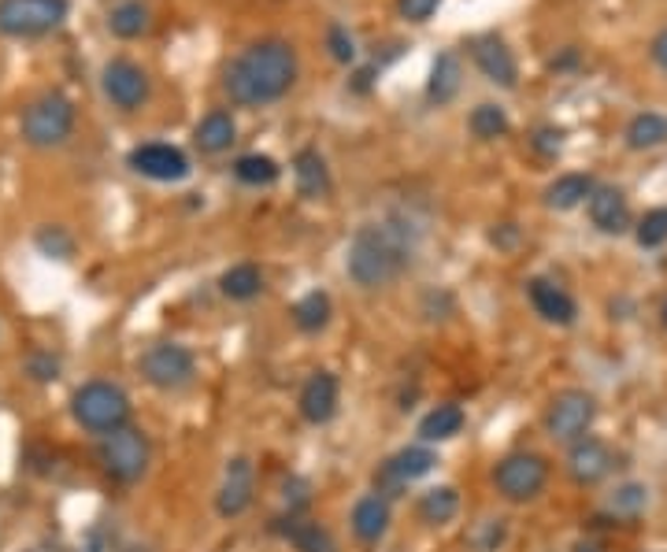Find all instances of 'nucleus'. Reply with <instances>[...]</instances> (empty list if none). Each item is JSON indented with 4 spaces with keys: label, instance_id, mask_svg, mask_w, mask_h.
Segmentation results:
<instances>
[{
    "label": "nucleus",
    "instance_id": "nucleus-28",
    "mask_svg": "<svg viewBox=\"0 0 667 552\" xmlns=\"http://www.w3.org/2000/svg\"><path fill=\"white\" fill-rule=\"evenodd\" d=\"M330 297L323 290H312L304 293V297L293 304V322H297V330H304V334H319L323 327L330 322Z\"/></svg>",
    "mask_w": 667,
    "mask_h": 552
},
{
    "label": "nucleus",
    "instance_id": "nucleus-9",
    "mask_svg": "<svg viewBox=\"0 0 667 552\" xmlns=\"http://www.w3.org/2000/svg\"><path fill=\"white\" fill-rule=\"evenodd\" d=\"M194 371H197L194 352L186 345H178V341H160V345H152L145 356H141V375H145V383L156 389H183V386H189Z\"/></svg>",
    "mask_w": 667,
    "mask_h": 552
},
{
    "label": "nucleus",
    "instance_id": "nucleus-19",
    "mask_svg": "<svg viewBox=\"0 0 667 552\" xmlns=\"http://www.w3.org/2000/svg\"><path fill=\"white\" fill-rule=\"evenodd\" d=\"M293 178H297V193L304 201H323L330 193V167L319 149H301L293 156Z\"/></svg>",
    "mask_w": 667,
    "mask_h": 552
},
{
    "label": "nucleus",
    "instance_id": "nucleus-4",
    "mask_svg": "<svg viewBox=\"0 0 667 552\" xmlns=\"http://www.w3.org/2000/svg\"><path fill=\"white\" fill-rule=\"evenodd\" d=\"M74 423L93 434H116L130 419V397L112 383H85L71 397Z\"/></svg>",
    "mask_w": 667,
    "mask_h": 552
},
{
    "label": "nucleus",
    "instance_id": "nucleus-20",
    "mask_svg": "<svg viewBox=\"0 0 667 552\" xmlns=\"http://www.w3.org/2000/svg\"><path fill=\"white\" fill-rule=\"evenodd\" d=\"M234 138H237V122H234L231 111H223V108L208 111L194 130V145L204 152V156H219V152H226L234 145Z\"/></svg>",
    "mask_w": 667,
    "mask_h": 552
},
{
    "label": "nucleus",
    "instance_id": "nucleus-11",
    "mask_svg": "<svg viewBox=\"0 0 667 552\" xmlns=\"http://www.w3.org/2000/svg\"><path fill=\"white\" fill-rule=\"evenodd\" d=\"M127 164L141 178H152V183H183V178H189L186 152L175 145H164V141H145V145L130 149Z\"/></svg>",
    "mask_w": 667,
    "mask_h": 552
},
{
    "label": "nucleus",
    "instance_id": "nucleus-40",
    "mask_svg": "<svg viewBox=\"0 0 667 552\" xmlns=\"http://www.w3.org/2000/svg\"><path fill=\"white\" fill-rule=\"evenodd\" d=\"M650 56H653V63H656V68H660V71L667 74V26H664L660 34L653 37V45H650Z\"/></svg>",
    "mask_w": 667,
    "mask_h": 552
},
{
    "label": "nucleus",
    "instance_id": "nucleus-23",
    "mask_svg": "<svg viewBox=\"0 0 667 552\" xmlns=\"http://www.w3.org/2000/svg\"><path fill=\"white\" fill-rule=\"evenodd\" d=\"M386 527H389V504L383 497L356 501V508H352V535L371 545V541L386 535Z\"/></svg>",
    "mask_w": 667,
    "mask_h": 552
},
{
    "label": "nucleus",
    "instance_id": "nucleus-18",
    "mask_svg": "<svg viewBox=\"0 0 667 552\" xmlns=\"http://www.w3.org/2000/svg\"><path fill=\"white\" fill-rule=\"evenodd\" d=\"M464 85V60L456 49H445L434 56L431 63V79H426V97H431L437 108H445V104L456 101V93H460Z\"/></svg>",
    "mask_w": 667,
    "mask_h": 552
},
{
    "label": "nucleus",
    "instance_id": "nucleus-8",
    "mask_svg": "<svg viewBox=\"0 0 667 552\" xmlns=\"http://www.w3.org/2000/svg\"><path fill=\"white\" fill-rule=\"evenodd\" d=\"M546 479H549V468L538 453H512L504 456L493 471V482H498L501 497L508 501H534L541 490H546Z\"/></svg>",
    "mask_w": 667,
    "mask_h": 552
},
{
    "label": "nucleus",
    "instance_id": "nucleus-39",
    "mask_svg": "<svg viewBox=\"0 0 667 552\" xmlns=\"http://www.w3.org/2000/svg\"><path fill=\"white\" fill-rule=\"evenodd\" d=\"M560 145H564V134H560V130H552V127H541L538 134H534V149L546 152V156H557Z\"/></svg>",
    "mask_w": 667,
    "mask_h": 552
},
{
    "label": "nucleus",
    "instance_id": "nucleus-34",
    "mask_svg": "<svg viewBox=\"0 0 667 552\" xmlns=\"http://www.w3.org/2000/svg\"><path fill=\"white\" fill-rule=\"evenodd\" d=\"M37 249H42L49 260H71L74 256V237L63 231V226H42L37 231Z\"/></svg>",
    "mask_w": 667,
    "mask_h": 552
},
{
    "label": "nucleus",
    "instance_id": "nucleus-3",
    "mask_svg": "<svg viewBox=\"0 0 667 552\" xmlns=\"http://www.w3.org/2000/svg\"><path fill=\"white\" fill-rule=\"evenodd\" d=\"M74 101L60 90H49L34 97L19 116V134L31 149H60L74 134Z\"/></svg>",
    "mask_w": 667,
    "mask_h": 552
},
{
    "label": "nucleus",
    "instance_id": "nucleus-14",
    "mask_svg": "<svg viewBox=\"0 0 667 552\" xmlns=\"http://www.w3.org/2000/svg\"><path fill=\"white\" fill-rule=\"evenodd\" d=\"M253 490H256L253 463L245 460V456H237V460H231V468H226L223 485H219V497H215L219 516H226V519L242 516V512L253 504Z\"/></svg>",
    "mask_w": 667,
    "mask_h": 552
},
{
    "label": "nucleus",
    "instance_id": "nucleus-31",
    "mask_svg": "<svg viewBox=\"0 0 667 552\" xmlns=\"http://www.w3.org/2000/svg\"><path fill=\"white\" fill-rule=\"evenodd\" d=\"M234 175H237V183H245V186H271V183H279L282 167L274 164L271 156H264V152H245V156L234 160Z\"/></svg>",
    "mask_w": 667,
    "mask_h": 552
},
{
    "label": "nucleus",
    "instance_id": "nucleus-5",
    "mask_svg": "<svg viewBox=\"0 0 667 552\" xmlns=\"http://www.w3.org/2000/svg\"><path fill=\"white\" fill-rule=\"evenodd\" d=\"M71 4L67 0H0V34L45 37L60 31Z\"/></svg>",
    "mask_w": 667,
    "mask_h": 552
},
{
    "label": "nucleus",
    "instance_id": "nucleus-29",
    "mask_svg": "<svg viewBox=\"0 0 667 552\" xmlns=\"http://www.w3.org/2000/svg\"><path fill=\"white\" fill-rule=\"evenodd\" d=\"M219 290H223L231 301H253L256 293L264 290V274L256 263H234V268L219 279Z\"/></svg>",
    "mask_w": 667,
    "mask_h": 552
},
{
    "label": "nucleus",
    "instance_id": "nucleus-41",
    "mask_svg": "<svg viewBox=\"0 0 667 552\" xmlns=\"http://www.w3.org/2000/svg\"><path fill=\"white\" fill-rule=\"evenodd\" d=\"M575 63H578V52H575V49H567L564 56H560V60H552L549 68H552V71H564V68H575Z\"/></svg>",
    "mask_w": 667,
    "mask_h": 552
},
{
    "label": "nucleus",
    "instance_id": "nucleus-17",
    "mask_svg": "<svg viewBox=\"0 0 667 552\" xmlns=\"http://www.w3.org/2000/svg\"><path fill=\"white\" fill-rule=\"evenodd\" d=\"M334 412H338V378L330 371H316L301 389V415L319 426L330 423Z\"/></svg>",
    "mask_w": 667,
    "mask_h": 552
},
{
    "label": "nucleus",
    "instance_id": "nucleus-30",
    "mask_svg": "<svg viewBox=\"0 0 667 552\" xmlns=\"http://www.w3.org/2000/svg\"><path fill=\"white\" fill-rule=\"evenodd\" d=\"M467 127H471V134L479 141H498L508 134V111L501 108V104H479V108H471V116H467Z\"/></svg>",
    "mask_w": 667,
    "mask_h": 552
},
{
    "label": "nucleus",
    "instance_id": "nucleus-22",
    "mask_svg": "<svg viewBox=\"0 0 667 552\" xmlns=\"http://www.w3.org/2000/svg\"><path fill=\"white\" fill-rule=\"evenodd\" d=\"M594 189H597L594 178L571 171V175H560L557 183L546 189V204L552 208V212H571V208L589 201V193H594Z\"/></svg>",
    "mask_w": 667,
    "mask_h": 552
},
{
    "label": "nucleus",
    "instance_id": "nucleus-13",
    "mask_svg": "<svg viewBox=\"0 0 667 552\" xmlns=\"http://www.w3.org/2000/svg\"><path fill=\"white\" fill-rule=\"evenodd\" d=\"M612 463H616V456L605 442H600V437H578L567 453V471L578 485L600 482L608 471H612Z\"/></svg>",
    "mask_w": 667,
    "mask_h": 552
},
{
    "label": "nucleus",
    "instance_id": "nucleus-44",
    "mask_svg": "<svg viewBox=\"0 0 667 552\" xmlns=\"http://www.w3.org/2000/svg\"><path fill=\"white\" fill-rule=\"evenodd\" d=\"M664 327H667V301H664Z\"/></svg>",
    "mask_w": 667,
    "mask_h": 552
},
{
    "label": "nucleus",
    "instance_id": "nucleus-7",
    "mask_svg": "<svg viewBox=\"0 0 667 552\" xmlns=\"http://www.w3.org/2000/svg\"><path fill=\"white\" fill-rule=\"evenodd\" d=\"M101 463L112 479L119 482H138L149 468V442L141 431L133 426H122L116 434H104L101 442Z\"/></svg>",
    "mask_w": 667,
    "mask_h": 552
},
{
    "label": "nucleus",
    "instance_id": "nucleus-38",
    "mask_svg": "<svg viewBox=\"0 0 667 552\" xmlns=\"http://www.w3.org/2000/svg\"><path fill=\"white\" fill-rule=\"evenodd\" d=\"M56 371H60V364H56L49 352H37V356H31V375L37 378V383H52Z\"/></svg>",
    "mask_w": 667,
    "mask_h": 552
},
{
    "label": "nucleus",
    "instance_id": "nucleus-33",
    "mask_svg": "<svg viewBox=\"0 0 667 552\" xmlns=\"http://www.w3.org/2000/svg\"><path fill=\"white\" fill-rule=\"evenodd\" d=\"M645 504H650V490L637 482H627L608 497V512H612V516H623V519H637L645 512Z\"/></svg>",
    "mask_w": 667,
    "mask_h": 552
},
{
    "label": "nucleus",
    "instance_id": "nucleus-37",
    "mask_svg": "<svg viewBox=\"0 0 667 552\" xmlns=\"http://www.w3.org/2000/svg\"><path fill=\"white\" fill-rule=\"evenodd\" d=\"M437 8H442V0H397V15L405 23H426Z\"/></svg>",
    "mask_w": 667,
    "mask_h": 552
},
{
    "label": "nucleus",
    "instance_id": "nucleus-35",
    "mask_svg": "<svg viewBox=\"0 0 667 552\" xmlns=\"http://www.w3.org/2000/svg\"><path fill=\"white\" fill-rule=\"evenodd\" d=\"M634 237L642 249H656V245L667 242V208H653V212H645L642 223L634 226Z\"/></svg>",
    "mask_w": 667,
    "mask_h": 552
},
{
    "label": "nucleus",
    "instance_id": "nucleus-1",
    "mask_svg": "<svg viewBox=\"0 0 667 552\" xmlns=\"http://www.w3.org/2000/svg\"><path fill=\"white\" fill-rule=\"evenodd\" d=\"M297 49L282 37H264V42L245 45L226 63L223 93L237 108H267V104H279L297 85Z\"/></svg>",
    "mask_w": 667,
    "mask_h": 552
},
{
    "label": "nucleus",
    "instance_id": "nucleus-2",
    "mask_svg": "<svg viewBox=\"0 0 667 552\" xmlns=\"http://www.w3.org/2000/svg\"><path fill=\"white\" fill-rule=\"evenodd\" d=\"M416 242L405 223H367L352 234L346 252V271L360 290H383L412 263Z\"/></svg>",
    "mask_w": 667,
    "mask_h": 552
},
{
    "label": "nucleus",
    "instance_id": "nucleus-16",
    "mask_svg": "<svg viewBox=\"0 0 667 552\" xmlns=\"http://www.w3.org/2000/svg\"><path fill=\"white\" fill-rule=\"evenodd\" d=\"M527 297L534 304V312H538V316L546 319V322H557V327H571L575 316H578L571 293L560 290V285L549 282V279H530L527 282Z\"/></svg>",
    "mask_w": 667,
    "mask_h": 552
},
{
    "label": "nucleus",
    "instance_id": "nucleus-21",
    "mask_svg": "<svg viewBox=\"0 0 667 552\" xmlns=\"http://www.w3.org/2000/svg\"><path fill=\"white\" fill-rule=\"evenodd\" d=\"M152 26V12L149 4H141V0H119L116 8L108 12V31L119 37V42H138V37H145Z\"/></svg>",
    "mask_w": 667,
    "mask_h": 552
},
{
    "label": "nucleus",
    "instance_id": "nucleus-10",
    "mask_svg": "<svg viewBox=\"0 0 667 552\" xmlns=\"http://www.w3.org/2000/svg\"><path fill=\"white\" fill-rule=\"evenodd\" d=\"M594 415H597V401L586 394V389H564V394L552 397L546 426L557 442L575 445L578 437H586V431L594 426Z\"/></svg>",
    "mask_w": 667,
    "mask_h": 552
},
{
    "label": "nucleus",
    "instance_id": "nucleus-26",
    "mask_svg": "<svg viewBox=\"0 0 667 552\" xmlns=\"http://www.w3.org/2000/svg\"><path fill=\"white\" fill-rule=\"evenodd\" d=\"M456 512H460V493H456L453 485H437V490H426L423 497H419V519L431 522V527L449 522Z\"/></svg>",
    "mask_w": 667,
    "mask_h": 552
},
{
    "label": "nucleus",
    "instance_id": "nucleus-42",
    "mask_svg": "<svg viewBox=\"0 0 667 552\" xmlns=\"http://www.w3.org/2000/svg\"><path fill=\"white\" fill-rule=\"evenodd\" d=\"M82 552H104V538H101V530H93L90 541H85V549Z\"/></svg>",
    "mask_w": 667,
    "mask_h": 552
},
{
    "label": "nucleus",
    "instance_id": "nucleus-24",
    "mask_svg": "<svg viewBox=\"0 0 667 552\" xmlns=\"http://www.w3.org/2000/svg\"><path fill=\"white\" fill-rule=\"evenodd\" d=\"M627 149L645 152V149H660L667 145V116L660 111H637V116L627 122Z\"/></svg>",
    "mask_w": 667,
    "mask_h": 552
},
{
    "label": "nucleus",
    "instance_id": "nucleus-12",
    "mask_svg": "<svg viewBox=\"0 0 667 552\" xmlns=\"http://www.w3.org/2000/svg\"><path fill=\"white\" fill-rule=\"evenodd\" d=\"M471 60H475V68H479L493 85H501V90H516L519 85V63L508 45H504V37L479 34L471 42Z\"/></svg>",
    "mask_w": 667,
    "mask_h": 552
},
{
    "label": "nucleus",
    "instance_id": "nucleus-15",
    "mask_svg": "<svg viewBox=\"0 0 667 552\" xmlns=\"http://www.w3.org/2000/svg\"><path fill=\"white\" fill-rule=\"evenodd\" d=\"M586 208H589V223H594L600 234H623L627 226H631V208H627L623 189H616V186H597L594 193H589Z\"/></svg>",
    "mask_w": 667,
    "mask_h": 552
},
{
    "label": "nucleus",
    "instance_id": "nucleus-25",
    "mask_svg": "<svg viewBox=\"0 0 667 552\" xmlns=\"http://www.w3.org/2000/svg\"><path fill=\"white\" fill-rule=\"evenodd\" d=\"M434 468H437V456L431 449H423V445L400 449L397 456L386 460V471L394 474L397 482H416V479H423V474H431Z\"/></svg>",
    "mask_w": 667,
    "mask_h": 552
},
{
    "label": "nucleus",
    "instance_id": "nucleus-32",
    "mask_svg": "<svg viewBox=\"0 0 667 552\" xmlns=\"http://www.w3.org/2000/svg\"><path fill=\"white\" fill-rule=\"evenodd\" d=\"M285 538L293 541V549H297V552H338L330 530L319 527V522H312V519H290Z\"/></svg>",
    "mask_w": 667,
    "mask_h": 552
},
{
    "label": "nucleus",
    "instance_id": "nucleus-27",
    "mask_svg": "<svg viewBox=\"0 0 667 552\" xmlns=\"http://www.w3.org/2000/svg\"><path fill=\"white\" fill-rule=\"evenodd\" d=\"M464 431V412L456 404H437L434 412L423 415V423H419V437L423 442H449Z\"/></svg>",
    "mask_w": 667,
    "mask_h": 552
},
{
    "label": "nucleus",
    "instance_id": "nucleus-6",
    "mask_svg": "<svg viewBox=\"0 0 667 552\" xmlns=\"http://www.w3.org/2000/svg\"><path fill=\"white\" fill-rule=\"evenodd\" d=\"M101 90H104V97L112 101V108H119L130 116V111H141L149 104L152 82H149V71L141 68V63L127 60V56H116V60L104 63Z\"/></svg>",
    "mask_w": 667,
    "mask_h": 552
},
{
    "label": "nucleus",
    "instance_id": "nucleus-43",
    "mask_svg": "<svg viewBox=\"0 0 667 552\" xmlns=\"http://www.w3.org/2000/svg\"><path fill=\"white\" fill-rule=\"evenodd\" d=\"M575 552H600V541H594V538L578 541V545H575Z\"/></svg>",
    "mask_w": 667,
    "mask_h": 552
},
{
    "label": "nucleus",
    "instance_id": "nucleus-36",
    "mask_svg": "<svg viewBox=\"0 0 667 552\" xmlns=\"http://www.w3.org/2000/svg\"><path fill=\"white\" fill-rule=\"evenodd\" d=\"M327 49H330V56H334L338 63H352V60H356V37L349 34V26L330 23V31H327Z\"/></svg>",
    "mask_w": 667,
    "mask_h": 552
}]
</instances>
